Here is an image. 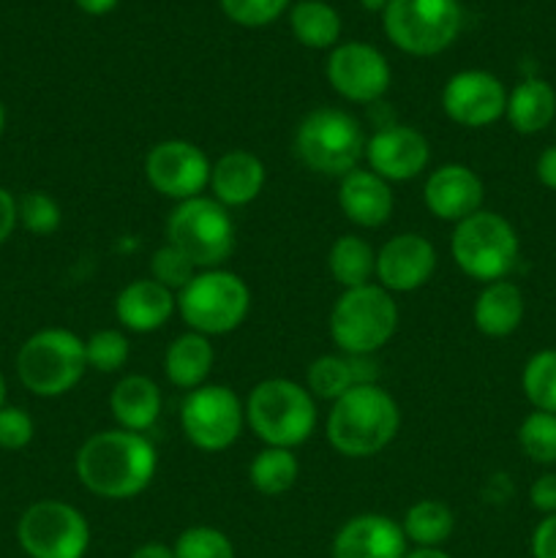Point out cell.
I'll use <instances>...</instances> for the list:
<instances>
[{
    "label": "cell",
    "instance_id": "cell-48",
    "mask_svg": "<svg viewBox=\"0 0 556 558\" xmlns=\"http://www.w3.org/2000/svg\"><path fill=\"white\" fill-rule=\"evenodd\" d=\"M5 407V379H3V374H0V409Z\"/></svg>",
    "mask_w": 556,
    "mask_h": 558
},
{
    "label": "cell",
    "instance_id": "cell-39",
    "mask_svg": "<svg viewBox=\"0 0 556 558\" xmlns=\"http://www.w3.org/2000/svg\"><path fill=\"white\" fill-rule=\"evenodd\" d=\"M33 434H36V425L25 409H0V450H25L33 441Z\"/></svg>",
    "mask_w": 556,
    "mask_h": 558
},
{
    "label": "cell",
    "instance_id": "cell-41",
    "mask_svg": "<svg viewBox=\"0 0 556 558\" xmlns=\"http://www.w3.org/2000/svg\"><path fill=\"white\" fill-rule=\"evenodd\" d=\"M532 558H556V515H545L532 532Z\"/></svg>",
    "mask_w": 556,
    "mask_h": 558
},
{
    "label": "cell",
    "instance_id": "cell-29",
    "mask_svg": "<svg viewBox=\"0 0 556 558\" xmlns=\"http://www.w3.org/2000/svg\"><path fill=\"white\" fill-rule=\"evenodd\" d=\"M294 38L309 49H333L341 38V16L330 3L322 0H300L289 14Z\"/></svg>",
    "mask_w": 556,
    "mask_h": 558
},
{
    "label": "cell",
    "instance_id": "cell-20",
    "mask_svg": "<svg viewBox=\"0 0 556 558\" xmlns=\"http://www.w3.org/2000/svg\"><path fill=\"white\" fill-rule=\"evenodd\" d=\"M338 205H341L343 216L358 227L379 229L390 221L396 199H392V189L385 178H379L371 169L358 167L341 178Z\"/></svg>",
    "mask_w": 556,
    "mask_h": 558
},
{
    "label": "cell",
    "instance_id": "cell-38",
    "mask_svg": "<svg viewBox=\"0 0 556 558\" xmlns=\"http://www.w3.org/2000/svg\"><path fill=\"white\" fill-rule=\"evenodd\" d=\"M289 0H221L223 14L243 27H265L283 14Z\"/></svg>",
    "mask_w": 556,
    "mask_h": 558
},
{
    "label": "cell",
    "instance_id": "cell-31",
    "mask_svg": "<svg viewBox=\"0 0 556 558\" xmlns=\"http://www.w3.org/2000/svg\"><path fill=\"white\" fill-rule=\"evenodd\" d=\"M300 477V461L292 450L283 447H265L256 452V458L249 466V480L254 490L262 496H281L294 488Z\"/></svg>",
    "mask_w": 556,
    "mask_h": 558
},
{
    "label": "cell",
    "instance_id": "cell-13",
    "mask_svg": "<svg viewBox=\"0 0 556 558\" xmlns=\"http://www.w3.org/2000/svg\"><path fill=\"white\" fill-rule=\"evenodd\" d=\"M213 163L202 147L185 140H164L147 153V183L161 196L174 202L194 199L210 185Z\"/></svg>",
    "mask_w": 556,
    "mask_h": 558
},
{
    "label": "cell",
    "instance_id": "cell-19",
    "mask_svg": "<svg viewBox=\"0 0 556 558\" xmlns=\"http://www.w3.org/2000/svg\"><path fill=\"white\" fill-rule=\"evenodd\" d=\"M407 554L401 523L379 512L349 518L333 537V558H403Z\"/></svg>",
    "mask_w": 556,
    "mask_h": 558
},
{
    "label": "cell",
    "instance_id": "cell-46",
    "mask_svg": "<svg viewBox=\"0 0 556 558\" xmlns=\"http://www.w3.org/2000/svg\"><path fill=\"white\" fill-rule=\"evenodd\" d=\"M403 558H452V556L445 554L442 548H412Z\"/></svg>",
    "mask_w": 556,
    "mask_h": 558
},
{
    "label": "cell",
    "instance_id": "cell-45",
    "mask_svg": "<svg viewBox=\"0 0 556 558\" xmlns=\"http://www.w3.org/2000/svg\"><path fill=\"white\" fill-rule=\"evenodd\" d=\"M74 3L80 5L85 14L101 16V14H107V11H112L114 5H118V0H74Z\"/></svg>",
    "mask_w": 556,
    "mask_h": 558
},
{
    "label": "cell",
    "instance_id": "cell-43",
    "mask_svg": "<svg viewBox=\"0 0 556 558\" xmlns=\"http://www.w3.org/2000/svg\"><path fill=\"white\" fill-rule=\"evenodd\" d=\"M534 172H537V180L545 185V189L556 191V145L545 147V150L540 153Z\"/></svg>",
    "mask_w": 556,
    "mask_h": 558
},
{
    "label": "cell",
    "instance_id": "cell-40",
    "mask_svg": "<svg viewBox=\"0 0 556 558\" xmlns=\"http://www.w3.org/2000/svg\"><path fill=\"white\" fill-rule=\"evenodd\" d=\"M529 501L543 515H556V474H540L529 488Z\"/></svg>",
    "mask_w": 556,
    "mask_h": 558
},
{
    "label": "cell",
    "instance_id": "cell-4",
    "mask_svg": "<svg viewBox=\"0 0 556 558\" xmlns=\"http://www.w3.org/2000/svg\"><path fill=\"white\" fill-rule=\"evenodd\" d=\"M365 131L354 114L336 107H319L300 120L294 131V156L311 172L338 178L354 172L365 158Z\"/></svg>",
    "mask_w": 556,
    "mask_h": 558
},
{
    "label": "cell",
    "instance_id": "cell-7",
    "mask_svg": "<svg viewBox=\"0 0 556 558\" xmlns=\"http://www.w3.org/2000/svg\"><path fill=\"white\" fill-rule=\"evenodd\" d=\"M450 251L463 276L480 283H494L505 281L516 270L521 240L505 216L480 210L456 223Z\"/></svg>",
    "mask_w": 556,
    "mask_h": 558
},
{
    "label": "cell",
    "instance_id": "cell-5",
    "mask_svg": "<svg viewBox=\"0 0 556 558\" xmlns=\"http://www.w3.org/2000/svg\"><path fill=\"white\" fill-rule=\"evenodd\" d=\"M398 330V305L379 283L343 289L330 311V338L341 354L371 357Z\"/></svg>",
    "mask_w": 556,
    "mask_h": 558
},
{
    "label": "cell",
    "instance_id": "cell-6",
    "mask_svg": "<svg viewBox=\"0 0 556 558\" xmlns=\"http://www.w3.org/2000/svg\"><path fill=\"white\" fill-rule=\"evenodd\" d=\"M87 371L85 341L63 327H47L16 352V376L38 398H60L74 390Z\"/></svg>",
    "mask_w": 556,
    "mask_h": 558
},
{
    "label": "cell",
    "instance_id": "cell-27",
    "mask_svg": "<svg viewBox=\"0 0 556 558\" xmlns=\"http://www.w3.org/2000/svg\"><path fill=\"white\" fill-rule=\"evenodd\" d=\"M213 363H216V349H213L210 338L189 330L169 343L167 354H164V374L174 387L191 392L207 385Z\"/></svg>",
    "mask_w": 556,
    "mask_h": 558
},
{
    "label": "cell",
    "instance_id": "cell-28",
    "mask_svg": "<svg viewBox=\"0 0 556 558\" xmlns=\"http://www.w3.org/2000/svg\"><path fill=\"white\" fill-rule=\"evenodd\" d=\"M401 529L414 548H442L456 532V512L439 499H420L407 510Z\"/></svg>",
    "mask_w": 556,
    "mask_h": 558
},
{
    "label": "cell",
    "instance_id": "cell-37",
    "mask_svg": "<svg viewBox=\"0 0 556 558\" xmlns=\"http://www.w3.org/2000/svg\"><path fill=\"white\" fill-rule=\"evenodd\" d=\"M16 213H20V223L31 234H52L63 221L60 205L44 191H27L22 199H16Z\"/></svg>",
    "mask_w": 556,
    "mask_h": 558
},
{
    "label": "cell",
    "instance_id": "cell-14",
    "mask_svg": "<svg viewBox=\"0 0 556 558\" xmlns=\"http://www.w3.org/2000/svg\"><path fill=\"white\" fill-rule=\"evenodd\" d=\"M327 80H330L333 90L347 101L374 104L390 87V63L371 44H338L327 58Z\"/></svg>",
    "mask_w": 556,
    "mask_h": 558
},
{
    "label": "cell",
    "instance_id": "cell-10",
    "mask_svg": "<svg viewBox=\"0 0 556 558\" xmlns=\"http://www.w3.org/2000/svg\"><path fill=\"white\" fill-rule=\"evenodd\" d=\"M382 25L401 52L428 58L458 38L461 5L458 0H390L382 11Z\"/></svg>",
    "mask_w": 556,
    "mask_h": 558
},
{
    "label": "cell",
    "instance_id": "cell-18",
    "mask_svg": "<svg viewBox=\"0 0 556 558\" xmlns=\"http://www.w3.org/2000/svg\"><path fill=\"white\" fill-rule=\"evenodd\" d=\"M425 207L439 221L461 223L463 218L483 210L485 189L480 174L467 163H445L434 169L423 189Z\"/></svg>",
    "mask_w": 556,
    "mask_h": 558
},
{
    "label": "cell",
    "instance_id": "cell-34",
    "mask_svg": "<svg viewBox=\"0 0 556 558\" xmlns=\"http://www.w3.org/2000/svg\"><path fill=\"white\" fill-rule=\"evenodd\" d=\"M131 343L125 332L120 330H98L85 341V357L87 368L98 371V374H114L129 363Z\"/></svg>",
    "mask_w": 556,
    "mask_h": 558
},
{
    "label": "cell",
    "instance_id": "cell-21",
    "mask_svg": "<svg viewBox=\"0 0 556 558\" xmlns=\"http://www.w3.org/2000/svg\"><path fill=\"white\" fill-rule=\"evenodd\" d=\"M178 311V294L153 278H140L120 289L114 300V316L131 332H156Z\"/></svg>",
    "mask_w": 556,
    "mask_h": 558
},
{
    "label": "cell",
    "instance_id": "cell-15",
    "mask_svg": "<svg viewBox=\"0 0 556 558\" xmlns=\"http://www.w3.org/2000/svg\"><path fill=\"white\" fill-rule=\"evenodd\" d=\"M442 109L463 129H485L505 118L507 90L491 71H458L442 90Z\"/></svg>",
    "mask_w": 556,
    "mask_h": 558
},
{
    "label": "cell",
    "instance_id": "cell-36",
    "mask_svg": "<svg viewBox=\"0 0 556 558\" xmlns=\"http://www.w3.org/2000/svg\"><path fill=\"white\" fill-rule=\"evenodd\" d=\"M150 272H153V281H158L161 287H167L169 292H183L185 287L191 283V278L196 276V267L183 251H178L174 245L164 243L161 248L153 254L150 259Z\"/></svg>",
    "mask_w": 556,
    "mask_h": 558
},
{
    "label": "cell",
    "instance_id": "cell-9",
    "mask_svg": "<svg viewBox=\"0 0 556 558\" xmlns=\"http://www.w3.org/2000/svg\"><path fill=\"white\" fill-rule=\"evenodd\" d=\"M251 308L249 283L238 276L216 267L200 270L189 287L178 292V311L185 325L202 336H227L238 330Z\"/></svg>",
    "mask_w": 556,
    "mask_h": 558
},
{
    "label": "cell",
    "instance_id": "cell-26",
    "mask_svg": "<svg viewBox=\"0 0 556 558\" xmlns=\"http://www.w3.org/2000/svg\"><path fill=\"white\" fill-rule=\"evenodd\" d=\"M505 118L518 134H540L556 123V90L540 76H527L507 93Z\"/></svg>",
    "mask_w": 556,
    "mask_h": 558
},
{
    "label": "cell",
    "instance_id": "cell-25",
    "mask_svg": "<svg viewBox=\"0 0 556 558\" xmlns=\"http://www.w3.org/2000/svg\"><path fill=\"white\" fill-rule=\"evenodd\" d=\"M523 311V292L512 281H494L485 283L483 292L474 300V327L488 338H507L521 327Z\"/></svg>",
    "mask_w": 556,
    "mask_h": 558
},
{
    "label": "cell",
    "instance_id": "cell-35",
    "mask_svg": "<svg viewBox=\"0 0 556 558\" xmlns=\"http://www.w3.org/2000/svg\"><path fill=\"white\" fill-rule=\"evenodd\" d=\"M174 558H238L232 539L213 526H191L174 539Z\"/></svg>",
    "mask_w": 556,
    "mask_h": 558
},
{
    "label": "cell",
    "instance_id": "cell-44",
    "mask_svg": "<svg viewBox=\"0 0 556 558\" xmlns=\"http://www.w3.org/2000/svg\"><path fill=\"white\" fill-rule=\"evenodd\" d=\"M131 558H174V550L164 543H145L134 548Z\"/></svg>",
    "mask_w": 556,
    "mask_h": 558
},
{
    "label": "cell",
    "instance_id": "cell-16",
    "mask_svg": "<svg viewBox=\"0 0 556 558\" xmlns=\"http://www.w3.org/2000/svg\"><path fill=\"white\" fill-rule=\"evenodd\" d=\"M365 161L371 172L385 178L387 183H403L420 178L428 169L431 142L412 125H385L368 136Z\"/></svg>",
    "mask_w": 556,
    "mask_h": 558
},
{
    "label": "cell",
    "instance_id": "cell-24",
    "mask_svg": "<svg viewBox=\"0 0 556 558\" xmlns=\"http://www.w3.org/2000/svg\"><path fill=\"white\" fill-rule=\"evenodd\" d=\"M109 409L120 428L145 434L161 414V390L156 381L142 374L123 376L109 396Z\"/></svg>",
    "mask_w": 556,
    "mask_h": 558
},
{
    "label": "cell",
    "instance_id": "cell-22",
    "mask_svg": "<svg viewBox=\"0 0 556 558\" xmlns=\"http://www.w3.org/2000/svg\"><path fill=\"white\" fill-rule=\"evenodd\" d=\"M265 163L251 150H229L213 163L210 189L213 199L223 207H245L265 189Z\"/></svg>",
    "mask_w": 556,
    "mask_h": 558
},
{
    "label": "cell",
    "instance_id": "cell-32",
    "mask_svg": "<svg viewBox=\"0 0 556 558\" xmlns=\"http://www.w3.org/2000/svg\"><path fill=\"white\" fill-rule=\"evenodd\" d=\"M521 387L537 412L556 414V349H543L527 360Z\"/></svg>",
    "mask_w": 556,
    "mask_h": 558
},
{
    "label": "cell",
    "instance_id": "cell-12",
    "mask_svg": "<svg viewBox=\"0 0 556 558\" xmlns=\"http://www.w3.org/2000/svg\"><path fill=\"white\" fill-rule=\"evenodd\" d=\"M180 425L196 450L223 452L243 434L245 407L227 385H202L185 396Z\"/></svg>",
    "mask_w": 556,
    "mask_h": 558
},
{
    "label": "cell",
    "instance_id": "cell-23",
    "mask_svg": "<svg viewBox=\"0 0 556 558\" xmlns=\"http://www.w3.org/2000/svg\"><path fill=\"white\" fill-rule=\"evenodd\" d=\"M354 385H376L374 360L352 354H322L309 365V392L319 401L336 403Z\"/></svg>",
    "mask_w": 556,
    "mask_h": 558
},
{
    "label": "cell",
    "instance_id": "cell-2",
    "mask_svg": "<svg viewBox=\"0 0 556 558\" xmlns=\"http://www.w3.org/2000/svg\"><path fill=\"white\" fill-rule=\"evenodd\" d=\"M401 428L396 398L379 385H354L327 414V439L347 458H374Z\"/></svg>",
    "mask_w": 556,
    "mask_h": 558
},
{
    "label": "cell",
    "instance_id": "cell-42",
    "mask_svg": "<svg viewBox=\"0 0 556 558\" xmlns=\"http://www.w3.org/2000/svg\"><path fill=\"white\" fill-rule=\"evenodd\" d=\"M16 223H20V213H16V199L9 189L0 185V245L14 234Z\"/></svg>",
    "mask_w": 556,
    "mask_h": 558
},
{
    "label": "cell",
    "instance_id": "cell-49",
    "mask_svg": "<svg viewBox=\"0 0 556 558\" xmlns=\"http://www.w3.org/2000/svg\"><path fill=\"white\" fill-rule=\"evenodd\" d=\"M3 131H5V107L3 101H0V136H3Z\"/></svg>",
    "mask_w": 556,
    "mask_h": 558
},
{
    "label": "cell",
    "instance_id": "cell-30",
    "mask_svg": "<svg viewBox=\"0 0 556 558\" xmlns=\"http://www.w3.org/2000/svg\"><path fill=\"white\" fill-rule=\"evenodd\" d=\"M333 281L341 289H358L371 283L376 276V254L363 238L358 234H343L333 243L330 256H327Z\"/></svg>",
    "mask_w": 556,
    "mask_h": 558
},
{
    "label": "cell",
    "instance_id": "cell-11",
    "mask_svg": "<svg viewBox=\"0 0 556 558\" xmlns=\"http://www.w3.org/2000/svg\"><path fill=\"white\" fill-rule=\"evenodd\" d=\"M16 539L31 558H85L90 526L74 505L44 499L22 512Z\"/></svg>",
    "mask_w": 556,
    "mask_h": 558
},
{
    "label": "cell",
    "instance_id": "cell-33",
    "mask_svg": "<svg viewBox=\"0 0 556 558\" xmlns=\"http://www.w3.org/2000/svg\"><path fill=\"white\" fill-rule=\"evenodd\" d=\"M518 445L523 456L540 466H554L556 463V414L551 412H529L518 428Z\"/></svg>",
    "mask_w": 556,
    "mask_h": 558
},
{
    "label": "cell",
    "instance_id": "cell-3",
    "mask_svg": "<svg viewBox=\"0 0 556 558\" xmlns=\"http://www.w3.org/2000/svg\"><path fill=\"white\" fill-rule=\"evenodd\" d=\"M316 398L292 379L259 381L245 401V423L265 447L294 450L305 445L316 430Z\"/></svg>",
    "mask_w": 556,
    "mask_h": 558
},
{
    "label": "cell",
    "instance_id": "cell-1",
    "mask_svg": "<svg viewBox=\"0 0 556 558\" xmlns=\"http://www.w3.org/2000/svg\"><path fill=\"white\" fill-rule=\"evenodd\" d=\"M156 469L158 452L153 441L123 428L98 430L74 458V472L82 488L109 501L140 496L153 483Z\"/></svg>",
    "mask_w": 556,
    "mask_h": 558
},
{
    "label": "cell",
    "instance_id": "cell-17",
    "mask_svg": "<svg viewBox=\"0 0 556 558\" xmlns=\"http://www.w3.org/2000/svg\"><path fill=\"white\" fill-rule=\"evenodd\" d=\"M436 270V248L418 232L396 234L376 254V281L387 292H414Z\"/></svg>",
    "mask_w": 556,
    "mask_h": 558
},
{
    "label": "cell",
    "instance_id": "cell-8",
    "mask_svg": "<svg viewBox=\"0 0 556 558\" xmlns=\"http://www.w3.org/2000/svg\"><path fill=\"white\" fill-rule=\"evenodd\" d=\"M167 243L183 251L196 270H216L232 256L238 229L232 216L213 196L178 202L167 221Z\"/></svg>",
    "mask_w": 556,
    "mask_h": 558
},
{
    "label": "cell",
    "instance_id": "cell-47",
    "mask_svg": "<svg viewBox=\"0 0 556 558\" xmlns=\"http://www.w3.org/2000/svg\"><path fill=\"white\" fill-rule=\"evenodd\" d=\"M360 3H363V9L368 11H385L390 0H360Z\"/></svg>",
    "mask_w": 556,
    "mask_h": 558
}]
</instances>
